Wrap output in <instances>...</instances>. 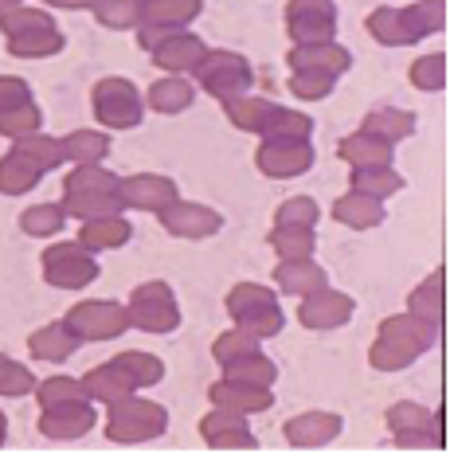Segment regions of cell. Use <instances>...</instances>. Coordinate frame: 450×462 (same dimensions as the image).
<instances>
[{"mask_svg":"<svg viewBox=\"0 0 450 462\" xmlns=\"http://www.w3.org/2000/svg\"><path fill=\"white\" fill-rule=\"evenodd\" d=\"M361 130L380 134L384 142L396 145V142H403V137H411V134H415V114L396 110V106H376V110H368V114H364Z\"/></svg>","mask_w":450,"mask_h":462,"instance_id":"836d02e7","label":"cell"},{"mask_svg":"<svg viewBox=\"0 0 450 462\" xmlns=\"http://www.w3.org/2000/svg\"><path fill=\"white\" fill-rule=\"evenodd\" d=\"M286 67H290V71L344 75L353 67V51L341 48L337 40H326V43H294L290 55H286Z\"/></svg>","mask_w":450,"mask_h":462,"instance_id":"ac0fdd59","label":"cell"},{"mask_svg":"<svg viewBox=\"0 0 450 462\" xmlns=\"http://www.w3.org/2000/svg\"><path fill=\"white\" fill-rule=\"evenodd\" d=\"M63 142V157L75 161V165H102V157L110 153V137L98 130H71Z\"/></svg>","mask_w":450,"mask_h":462,"instance_id":"d590c367","label":"cell"},{"mask_svg":"<svg viewBox=\"0 0 450 462\" xmlns=\"http://www.w3.org/2000/svg\"><path fill=\"white\" fill-rule=\"evenodd\" d=\"M40 267H43V282L55 286V291H83V286L98 282V259H95V251H87L78 239L51 244L40 255Z\"/></svg>","mask_w":450,"mask_h":462,"instance_id":"5b68a950","label":"cell"},{"mask_svg":"<svg viewBox=\"0 0 450 462\" xmlns=\"http://www.w3.org/2000/svg\"><path fill=\"white\" fill-rule=\"evenodd\" d=\"M388 431L396 435V447H431L438 450L446 443L443 439V415H435L431 408H423V403H391L388 415H384Z\"/></svg>","mask_w":450,"mask_h":462,"instance_id":"30bf717a","label":"cell"},{"mask_svg":"<svg viewBox=\"0 0 450 462\" xmlns=\"http://www.w3.org/2000/svg\"><path fill=\"white\" fill-rule=\"evenodd\" d=\"M271 110H274V102L262 98V95H251V90H247V95H235V98L224 102L227 122H232L235 130H243V134H259Z\"/></svg>","mask_w":450,"mask_h":462,"instance_id":"d6a6232c","label":"cell"},{"mask_svg":"<svg viewBox=\"0 0 450 462\" xmlns=\"http://www.w3.org/2000/svg\"><path fill=\"white\" fill-rule=\"evenodd\" d=\"M200 439L212 450H251L255 447V435H251V423L243 411L232 408H212L200 420Z\"/></svg>","mask_w":450,"mask_h":462,"instance_id":"2e32d148","label":"cell"},{"mask_svg":"<svg viewBox=\"0 0 450 462\" xmlns=\"http://www.w3.org/2000/svg\"><path fill=\"white\" fill-rule=\"evenodd\" d=\"M255 165L274 180H294L314 169V145L309 137H262Z\"/></svg>","mask_w":450,"mask_h":462,"instance_id":"8fae6325","label":"cell"},{"mask_svg":"<svg viewBox=\"0 0 450 462\" xmlns=\"http://www.w3.org/2000/svg\"><path fill=\"white\" fill-rule=\"evenodd\" d=\"M274 282H279V291L282 294H309V291H317V286H326L329 282V274L326 267L309 255V259H282L279 267H274Z\"/></svg>","mask_w":450,"mask_h":462,"instance_id":"d4e9b609","label":"cell"},{"mask_svg":"<svg viewBox=\"0 0 450 462\" xmlns=\"http://www.w3.org/2000/svg\"><path fill=\"white\" fill-rule=\"evenodd\" d=\"M309 134H314V118L302 110L279 106V102H274V110L267 114V122L259 130V137H309Z\"/></svg>","mask_w":450,"mask_h":462,"instance_id":"b9f144b4","label":"cell"},{"mask_svg":"<svg viewBox=\"0 0 450 462\" xmlns=\"http://www.w3.org/2000/svg\"><path fill=\"white\" fill-rule=\"evenodd\" d=\"M114 361H118L125 373L137 380V388H153V384H161V376H165V365H161L153 353H137V349H130V353H118Z\"/></svg>","mask_w":450,"mask_h":462,"instance_id":"f907efd6","label":"cell"},{"mask_svg":"<svg viewBox=\"0 0 450 462\" xmlns=\"http://www.w3.org/2000/svg\"><path fill=\"white\" fill-rule=\"evenodd\" d=\"M95 423H98V411L90 408V400H67L40 411V435L55 439V443H75V439L95 431Z\"/></svg>","mask_w":450,"mask_h":462,"instance_id":"5bb4252c","label":"cell"},{"mask_svg":"<svg viewBox=\"0 0 450 462\" xmlns=\"http://www.w3.org/2000/svg\"><path fill=\"white\" fill-rule=\"evenodd\" d=\"M28 98H32L28 79H20V75H0V110L20 106V102H28Z\"/></svg>","mask_w":450,"mask_h":462,"instance_id":"9f6ffc18","label":"cell"},{"mask_svg":"<svg viewBox=\"0 0 450 462\" xmlns=\"http://www.w3.org/2000/svg\"><path fill=\"white\" fill-rule=\"evenodd\" d=\"M333 87H337V75H326V71H290V95H298L302 102L329 98Z\"/></svg>","mask_w":450,"mask_h":462,"instance_id":"816d5d0a","label":"cell"},{"mask_svg":"<svg viewBox=\"0 0 450 462\" xmlns=\"http://www.w3.org/2000/svg\"><path fill=\"white\" fill-rule=\"evenodd\" d=\"M317 219H321V208L309 196H290L274 212V224H286V227H317Z\"/></svg>","mask_w":450,"mask_h":462,"instance_id":"db71d44e","label":"cell"},{"mask_svg":"<svg viewBox=\"0 0 450 462\" xmlns=\"http://www.w3.org/2000/svg\"><path fill=\"white\" fill-rule=\"evenodd\" d=\"M63 326L75 333L78 341H118L130 329V310L114 298H90L63 314Z\"/></svg>","mask_w":450,"mask_h":462,"instance_id":"ba28073f","label":"cell"},{"mask_svg":"<svg viewBox=\"0 0 450 462\" xmlns=\"http://www.w3.org/2000/svg\"><path fill=\"white\" fill-rule=\"evenodd\" d=\"M137 28H188L204 13V0H142Z\"/></svg>","mask_w":450,"mask_h":462,"instance_id":"cb8c5ba5","label":"cell"},{"mask_svg":"<svg viewBox=\"0 0 450 462\" xmlns=\"http://www.w3.org/2000/svg\"><path fill=\"white\" fill-rule=\"evenodd\" d=\"M192 98H196V90H192L188 79H180V75L157 79V83L145 90V102L157 114H184V110L192 106Z\"/></svg>","mask_w":450,"mask_h":462,"instance_id":"f546056e","label":"cell"},{"mask_svg":"<svg viewBox=\"0 0 450 462\" xmlns=\"http://www.w3.org/2000/svg\"><path fill=\"white\" fill-rule=\"evenodd\" d=\"M78 341L71 329L63 326V321H51V326H40L36 333L28 337V353L36 356V361H48V365H60V361H67L75 349H78Z\"/></svg>","mask_w":450,"mask_h":462,"instance_id":"4316f807","label":"cell"},{"mask_svg":"<svg viewBox=\"0 0 450 462\" xmlns=\"http://www.w3.org/2000/svg\"><path fill=\"white\" fill-rule=\"evenodd\" d=\"M341 427H344L341 415H333V411H302L282 427V435L290 447L306 450V447H326L333 439H341Z\"/></svg>","mask_w":450,"mask_h":462,"instance_id":"44dd1931","label":"cell"},{"mask_svg":"<svg viewBox=\"0 0 450 462\" xmlns=\"http://www.w3.org/2000/svg\"><path fill=\"white\" fill-rule=\"evenodd\" d=\"M286 36L294 43H326L337 36L333 0H286Z\"/></svg>","mask_w":450,"mask_h":462,"instance_id":"7c38bea8","label":"cell"},{"mask_svg":"<svg viewBox=\"0 0 450 462\" xmlns=\"http://www.w3.org/2000/svg\"><path fill=\"white\" fill-rule=\"evenodd\" d=\"M67 224V212H63V204H36V208H28L24 216H20V227H24V236H55Z\"/></svg>","mask_w":450,"mask_h":462,"instance_id":"681fc988","label":"cell"},{"mask_svg":"<svg viewBox=\"0 0 450 462\" xmlns=\"http://www.w3.org/2000/svg\"><path fill=\"white\" fill-rule=\"evenodd\" d=\"M408 310L411 314H419L423 321L443 326V318H446V267L431 271L419 286H415L411 298H408Z\"/></svg>","mask_w":450,"mask_h":462,"instance_id":"83f0119b","label":"cell"},{"mask_svg":"<svg viewBox=\"0 0 450 462\" xmlns=\"http://www.w3.org/2000/svg\"><path fill=\"white\" fill-rule=\"evenodd\" d=\"M356 314V302L349 294L333 291V286H317V291L302 294V306H298V321L306 329H337Z\"/></svg>","mask_w":450,"mask_h":462,"instance_id":"9a60e30c","label":"cell"},{"mask_svg":"<svg viewBox=\"0 0 450 462\" xmlns=\"http://www.w3.org/2000/svg\"><path fill=\"white\" fill-rule=\"evenodd\" d=\"M337 157L344 161L349 169H368V165H391L396 157V145L384 142L380 134H368V130H356L349 134L344 142L337 145Z\"/></svg>","mask_w":450,"mask_h":462,"instance_id":"7402d4cb","label":"cell"},{"mask_svg":"<svg viewBox=\"0 0 450 462\" xmlns=\"http://www.w3.org/2000/svg\"><path fill=\"white\" fill-rule=\"evenodd\" d=\"M13 149H16L20 157H28L32 165H40L43 172H48V169H60L63 161H67V157H63V142H60V137H48L43 130L28 134V137H20Z\"/></svg>","mask_w":450,"mask_h":462,"instance_id":"60d3db41","label":"cell"},{"mask_svg":"<svg viewBox=\"0 0 450 462\" xmlns=\"http://www.w3.org/2000/svg\"><path fill=\"white\" fill-rule=\"evenodd\" d=\"M207 400L212 408H232V411H243V415H262L274 408V392L262 388V384H247V380H216L207 388Z\"/></svg>","mask_w":450,"mask_h":462,"instance_id":"e0dca14e","label":"cell"},{"mask_svg":"<svg viewBox=\"0 0 450 462\" xmlns=\"http://www.w3.org/2000/svg\"><path fill=\"white\" fill-rule=\"evenodd\" d=\"M399 13H403V24H408V32L415 36V43L446 28V0H415V5L399 8Z\"/></svg>","mask_w":450,"mask_h":462,"instance_id":"e575fe53","label":"cell"},{"mask_svg":"<svg viewBox=\"0 0 450 462\" xmlns=\"http://www.w3.org/2000/svg\"><path fill=\"white\" fill-rule=\"evenodd\" d=\"M36 400L40 408H55V403H67V400H90L87 396V384L75 376H48L36 384Z\"/></svg>","mask_w":450,"mask_h":462,"instance_id":"c3c4849f","label":"cell"},{"mask_svg":"<svg viewBox=\"0 0 450 462\" xmlns=\"http://www.w3.org/2000/svg\"><path fill=\"white\" fill-rule=\"evenodd\" d=\"M247 353H259V337L255 333H247V329H239V326L219 333L216 345H212L216 365H227V361H235V356H247Z\"/></svg>","mask_w":450,"mask_h":462,"instance_id":"f5cc1de1","label":"cell"},{"mask_svg":"<svg viewBox=\"0 0 450 462\" xmlns=\"http://www.w3.org/2000/svg\"><path fill=\"white\" fill-rule=\"evenodd\" d=\"M364 28H368V36H372L376 43H384V48H408V43H415L408 24H403V13L391 8V5H380L376 13H368Z\"/></svg>","mask_w":450,"mask_h":462,"instance_id":"4dcf8cb0","label":"cell"},{"mask_svg":"<svg viewBox=\"0 0 450 462\" xmlns=\"http://www.w3.org/2000/svg\"><path fill=\"white\" fill-rule=\"evenodd\" d=\"M438 333H443V326H435V321H423L419 314H391L380 321V329H376V337L380 341H396L403 345V349H411V353H427L431 345L438 341Z\"/></svg>","mask_w":450,"mask_h":462,"instance_id":"d6986e66","label":"cell"},{"mask_svg":"<svg viewBox=\"0 0 450 462\" xmlns=\"http://www.w3.org/2000/svg\"><path fill=\"white\" fill-rule=\"evenodd\" d=\"M122 200L137 212H161V208L177 200V184L161 177V172H133V177L122 180Z\"/></svg>","mask_w":450,"mask_h":462,"instance_id":"ffe728a7","label":"cell"},{"mask_svg":"<svg viewBox=\"0 0 450 462\" xmlns=\"http://www.w3.org/2000/svg\"><path fill=\"white\" fill-rule=\"evenodd\" d=\"M63 32L60 28H48V32H28V36H13L8 40V55L16 60H48V55H60L63 51Z\"/></svg>","mask_w":450,"mask_h":462,"instance_id":"ab89813d","label":"cell"},{"mask_svg":"<svg viewBox=\"0 0 450 462\" xmlns=\"http://www.w3.org/2000/svg\"><path fill=\"white\" fill-rule=\"evenodd\" d=\"M192 75H196V83H200L207 95L219 98V102H227V98H235V95H247L251 83H255V71H251V63L243 60L239 51H212L207 48L204 51V60L192 67Z\"/></svg>","mask_w":450,"mask_h":462,"instance_id":"8992f818","label":"cell"},{"mask_svg":"<svg viewBox=\"0 0 450 462\" xmlns=\"http://www.w3.org/2000/svg\"><path fill=\"white\" fill-rule=\"evenodd\" d=\"M40 125H43V110L36 106V98L20 102V106L0 110V137H13V142H20V137L36 134Z\"/></svg>","mask_w":450,"mask_h":462,"instance_id":"ee69618b","label":"cell"},{"mask_svg":"<svg viewBox=\"0 0 450 462\" xmlns=\"http://www.w3.org/2000/svg\"><path fill=\"white\" fill-rule=\"evenodd\" d=\"M122 200V177H114L102 165H75L63 180V212L71 219H98L118 216Z\"/></svg>","mask_w":450,"mask_h":462,"instance_id":"6da1fadb","label":"cell"},{"mask_svg":"<svg viewBox=\"0 0 450 462\" xmlns=\"http://www.w3.org/2000/svg\"><path fill=\"white\" fill-rule=\"evenodd\" d=\"M43 5H48V8H67V13H83V8L95 13L98 0H43Z\"/></svg>","mask_w":450,"mask_h":462,"instance_id":"6f0895ef","label":"cell"},{"mask_svg":"<svg viewBox=\"0 0 450 462\" xmlns=\"http://www.w3.org/2000/svg\"><path fill=\"white\" fill-rule=\"evenodd\" d=\"M55 28V20L48 8H28V5H16L8 8V13H0V32H5L8 40L13 36H28V32H48Z\"/></svg>","mask_w":450,"mask_h":462,"instance_id":"7bdbcfd3","label":"cell"},{"mask_svg":"<svg viewBox=\"0 0 450 462\" xmlns=\"http://www.w3.org/2000/svg\"><path fill=\"white\" fill-rule=\"evenodd\" d=\"M349 189L364 192V196H376V200H388V196H396L403 189V177L391 165H368V169H353Z\"/></svg>","mask_w":450,"mask_h":462,"instance_id":"74e56055","label":"cell"},{"mask_svg":"<svg viewBox=\"0 0 450 462\" xmlns=\"http://www.w3.org/2000/svg\"><path fill=\"white\" fill-rule=\"evenodd\" d=\"M411 361H419V353H411V349H403V345L396 341H380L368 349V365L380 368V373H399V368H408Z\"/></svg>","mask_w":450,"mask_h":462,"instance_id":"11a10c76","label":"cell"},{"mask_svg":"<svg viewBox=\"0 0 450 462\" xmlns=\"http://www.w3.org/2000/svg\"><path fill=\"white\" fill-rule=\"evenodd\" d=\"M36 384H40V380H36V373H32L28 365H20V361H13V356L0 353V396H5V400L32 396Z\"/></svg>","mask_w":450,"mask_h":462,"instance_id":"f6af8a7d","label":"cell"},{"mask_svg":"<svg viewBox=\"0 0 450 462\" xmlns=\"http://www.w3.org/2000/svg\"><path fill=\"white\" fill-rule=\"evenodd\" d=\"M408 79H411L415 90H427V95L443 90L446 87V55L443 51H431V55H423V60H415Z\"/></svg>","mask_w":450,"mask_h":462,"instance_id":"7dc6e473","label":"cell"},{"mask_svg":"<svg viewBox=\"0 0 450 462\" xmlns=\"http://www.w3.org/2000/svg\"><path fill=\"white\" fill-rule=\"evenodd\" d=\"M133 227L130 219L118 216H98V219H83V231H78V244H83L87 251H114L122 244H130Z\"/></svg>","mask_w":450,"mask_h":462,"instance_id":"f1b7e54d","label":"cell"},{"mask_svg":"<svg viewBox=\"0 0 450 462\" xmlns=\"http://www.w3.org/2000/svg\"><path fill=\"white\" fill-rule=\"evenodd\" d=\"M20 0H0V13H8V8H16Z\"/></svg>","mask_w":450,"mask_h":462,"instance_id":"91938a15","label":"cell"},{"mask_svg":"<svg viewBox=\"0 0 450 462\" xmlns=\"http://www.w3.org/2000/svg\"><path fill=\"white\" fill-rule=\"evenodd\" d=\"M161 227L177 239H212L219 227H224V216L207 204H196V200H172L169 208H161Z\"/></svg>","mask_w":450,"mask_h":462,"instance_id":"4fadbf2b","label":"cell"},{"mask_svg":"<svg viewBox=\"0 0 450 462\" xmlns=\"http://www.w3.org/2000/svg\"><path fill=\"white\" fill-rule=\"evenodd\" d=\"M169 431V411L153 400H142L125 396L118 403H110V415H106V439L110 443H153Z\"/></svg>","mask_w":450,"mask_h":462,"instance_id":"3957f363","label":"cell"},{"mask_svg":"<svg viewBox=\"0 0 450 462\" xmlns=\"http://www.w3.org/2000/svg\"><path fill=\"white\" fill-rule=\"evenodd\" d=\"M43 180V169L32 165L28 157H20L16 149L0 157V196H24Z\"/></svg>","mask_w":450,"mask_h":462,"instance_id":"1f68e13d","label":"cell"},{"mask_svg":"<svg viewBox=\"0 0 450 462\" xmlns=\"http://www.w3.org/2000/svg\"><path fill=\"white\" fill-rule=\"evenodd\" d=\"M219 368H224L227 380H247V384H262V388H274V380H279V365H274L262 349L247 353V356H235V361H227Z\"/></svg>","mask_w":450,"mask_h":462,"instance_id":"8d00e7d4","label":"cell"},{"mask_svg":"<svg viewBox=\"0 0 450 462\" xmlns=\"http://www.w3.org/2000/svg\"><path fill=\"white\" fill-rule=\"evenodd\" d=\"M137 43L153 55L157 67H165L172 75L192 71L207 51V43L196 32H184V28H137Z\"/></svg>","mask_w":450,"mask_h":462,"instance_id":"52a82bcc","label":"cell"},{"mask_svg":"<svg viewBox=\"0 0 450 462\" xmlns=\"http://www.w3.org/2000/svg\"><path fill=\"white\" fill-rule=\"evenodd\" d=\"M8 439V420H5V411H0V443Z\"/></svg>","mask_w":450,"mask_h":462,"instance_id":"680465c9","label":"cell"},{"mask_svg":"<svg viewBox=\"0 0 450 462\" xmlns=\"http://www.w3.org/2000/svg\"><path fill=\"white\" fill-rule=\"evenodd\" d=\"M83 384H87V396H90V400H98V403H106V408L137 392V380L125 373L118 361H106V365L90 368V373L83 376Z\"/></svg>","mask_w":450,"mask_h":462,"instance_id":"603a6c76","label":"cell"},{"mask_svg":"<svg viewBox=\"0 0 450 462\" xmlns=\"http://www.w3.org/2000/svg\"><path fill=\"white\" fill-rule=\"evenodd\" d=\"M130 326L145 329V333H172L180 326V310H177V294H172L169 282H142L133 286L130 294Z\"/></svg>","mask_w":450,"mask_h":462,"instance_id":"9c48e42d","label":"cell"},{"mask_svg":"<svg viewBox=\"0 0 450 462\" xmlns=\"http://www.w3.org/2000/svg\"><path fill=\"white\" fill-rule=\"evenodd\" d=\"M271 251L279 259H309L317 251V236L314 227H286V224H274V231L267 236Z\"/></svg>","mask_w":450,"mask_h":462,"instance_id":"f35d334b","label":"cell"},{"mask_svg":"<svg viewBox=\"0 0 450 462\" xmlns=\"http://www.w3.org/2000/svg\"><path fill=\"white\" fill-rule=\"evenodd\" d=\"M227 314L239 329L255 333L259 341L267 337H279L282 326H286V314L279 306V294L271 286H259V282H235L227 291Z\"/></svg>","mask_w":450,"mask_h":462,"instance_id":"7a4b0ae2","label":"cell"},{"mask_svg":"<svg viewBox=\"0 0 450 462\" xmlns=\"http://www.w3.org/2000/svg\"><path fill=\"white\" fill-rule=\"evenodd\" d=\"M95 20L110 32H130L142 24V8H137V0H98Z\"/></svg>","mask_w":450,"mask_h":462,"instance_id":"bcb514c9","label":"cell"},{"mask_svg":"<svg viewBox=\"0 0 450 462\" xmlns=\"http://www.w3.org/2000/svg\"><path fill=\"white\" fill-rule=\"evenodd\" d=\"M333 219L353 231H368V227H380L384 224V200L376 196H364V192H344L337 204H333Z\"/></svg>","mask_w":450,"mask_h":462,"instance_id":"484cf974","label":"cell"},{"mask_svg":"<svg viewBox=\"0 0 450 462\" xmlns=\"http://www.w3.org/2000/svg\"><path fill=\"white\" fill-rule=\"evenodd\" d=\"M90 110H95L98 125H106V130H133L145 118V98L130 79L106 75L90 90Z\"/></svg>","mask_w":450,"mask_h":462,"instance_id":"277c9868","label":"cell"}]
</instances>
